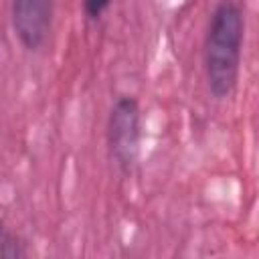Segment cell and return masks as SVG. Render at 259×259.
Wrapping results in <instances>:
<instances>
[{"label":"cell","instance_id":"obj_5","mask_svg":"<svg viewBox=\"0 0 259 259\" xmlns=\"http://www.w3.org/2000/svg\"><path fill=\"white\" fill-rule=\"evenodd\" d=\"M109 4H111V0H83L85 16L91 20H97L103 16V12L109 8Z\"/></svg>","mask_w":259,"mask_h":259},{"label":"cell","instance_id":"obj_3","mask_svg":"<svg viewBox=\"0 0 259 259\" xmlns=\"http://www.w3.org/2000/svg\"><path fill=\"white\" fill-rule=\"evenodd\" d=\"M53 4L55 0H10L12 28L26 51H38L45 45L51 32Z\"/></svg>","mask_w":259,"mask_h":259},{"label":"cell","instance_id":"obj_4","mask_svg":"<svg viewBox=\"0 0 259 259\" xmlns=\"http://www.w3.org/2000/svg\"><path fill=\"white\" fill-rule=\"evenodd\" d=\"M0 257L2 259H24L26 257L24 243L20 241L16 233L8 229H2V235H0Z\"/></svg>","mask_w":259,"mask_h":259},{"label":"cell","instance_id":"obj_1","mask_svg":"<svg viewBox=\"0 0 259 259\" xmlns=\"http://www.w3.org/2000/svg\"><path fill=\"white\" fill-rule=\"evenodd\" d=\"M245 20L237 0H221L210 12L202 61L208 91L217 99L229 97L239 81Z\"/></svg>","mask_w":259,"mask_h":259},{"label":"cell","instance_id":"obj_2","mask_svg":"<svg viewBox=\"0 0 259 259\" xmlns=\"http://www.w3.org/2000/svg\"><path fill=\"white\" fill-rule=\"evenodd\" d=\"M140 105L134 97L121 95L107 119V148L121 172H130L140 154Z\"/></svg>","mask_w":259,"mask_h":259}]
</instances>
